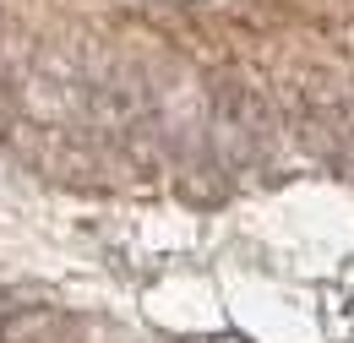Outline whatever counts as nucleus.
Returning <instances> with one entry per match:
<instances>
[{
  "mask_svg": "<svg viewBox=\"0 0 354 343\" xmlns=\"http://www.w3.org/2000/svg\"><path fill=\"white\" fill-rule=\"evenodd\" d=\"M262 136H267V109L251 87H218L213 93V147L229 169L251 164L262 153Z\"/></svg>",
  "mask_w": 354,
  "mask_h": 343,
  "instance_id": "1",
  "label": "nucleus"
}]
</instances>
